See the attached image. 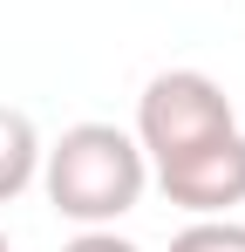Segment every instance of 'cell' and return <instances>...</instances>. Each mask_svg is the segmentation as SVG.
<instances>
[{
  "label": "cell",
  "instance_id": "6da1fadb",
  "mask_svg": "<svg viewBox=\"0 0 245 252\" xmlns=\"http://www.w3.org/2000/svg\"><path fill=\"white\" fill-rule=\"evenodd\" d=\"M41 184L68 225H116L122 211L143 205L150 157L116 123H75L41 150Z\"/></svg>",
  "mask_w": 245,
  "mask_h": 252
},
{
  "label": "cell",
  "instance_id": "3957f363",
  "mask_svg": "<svg viewBox=\"0 0 245 252\" xmlns=\"http://www.w3.org/2000/svg\"><path fill=\"white\" fill-rule=\"evenodd\" d=\"M150 170H157L163 198L177 211L225 218L232 205H245V129H218V136H204V143H191V150H177Z\"/></svg>",
  "mask_w": 245,
  "mask_h": 252
},
{
  "label": "cell",
  "instance_id": "7a4b0ae2",
  "mask_svg": "<svg viewBox=\"0 0 245 252\" xmlns=\"http://www.w3.org/2000/svg\"><path fill=\"white\" fill-rule=\"evenodd\" d=\"M218 129H239V109H232L225 82H211L204 68H163L136 95V129L129 136L143 143L150 164H163V157L191 150V143L218 136Z\"/></svg>",
  "mask_w": 245,
  "mask_h": 252
},
{
  "label": "cell",
  "instance_id": "5b68a950",
  "mask_svg": "<svg viewBox=\"0 0 245 252\" xmlns=\"http://www.w3.org/2000/svg\"><path fill=\"white\" fill-rule=\"evenodd\" d=\"M170 252H245V225L239 218H198L170 239Z\"/></svg>",
  "mask_w": 245,
  "mask_h": 252
},
{
  "label": "cell",
  "instance_id": "277c9868",
  "mask_svg": "<svg viewBox=\"0 0 245 252\" xmlns=\"http://www.w3.org/2000/svg\"><path fill=\"white\" fill-rule=\"evenodd\" d=\"M41 150H48V143H41L34 116L0 102V205H14V198L41 177Z\"/></svg>",
  "mask_w": 245,
  "mask_h": 252
},
{
  "label": "cell",
  "instance_id": "8992f818",
  "mask_svg": "<svg viewBox=\"0 0 245 252\" xmlns=\"http://www.w3.org/2000/svg\"><path fill=\"white\" fill-rule=\"evenodd\" d=\"M61 252H136V246H129V239H116L109 225H82V232H75Z\"/></svg>",
  "mask_w": 245,
  "mask_h": 252
},
{
  "label": "cell",
  "instance_id": "52a82bcc",
  "mask_svg": "<svg viewBox=\"0 0 245 252\" xmlns=\"http://www.w3.org/2000/svg\"><path fill=\"white\" fill-rule=\"evenodd\" d=\"M0 252H7V239H0Z\"/></svg>",
  "mask_w": 245,
  "mask_h": 252
}]
</instances>
